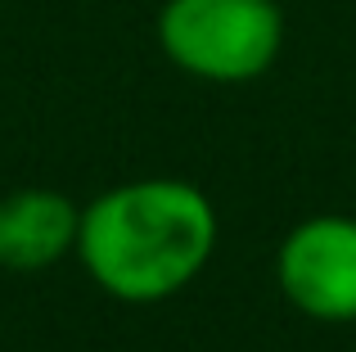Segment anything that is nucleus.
Listing matches in <instances>:
<instances>
[{
    "instance_id": "obj_4",
    "label": "nucleus",
    "mask_w": 356,
    "mask_h": 352,
    "mask_svg": "<svg viewBox=\"0 0 356 352\" xmlns=\"http://www.w3.org/2000/svg\"><path fill=\"white\" fill-rule=\"evenodd\" d=\"M81 208L63 190L23 185L0 199V271L36 275L77 253Z\"/></svg>"
},
{
    "instance_id": "obj_3",
    "label": "nucleus",
    "mask_w": 356,
    "mask_h": 352,
    "mask_svg": "<svg viewBox=\"0 0 356 352\" xmlns=\"http://www.w3.org/2000/svg\"><path fill=\"white\" fill-rule=\"evenodd\" d=\"M275 285L302 317L325 326L356 321V217L321 212L280 239Z\"/></svg>"
},
{
    "instance_id": "obj_1",
    "label": "nucleus",
    "mask_w": 356,
    "mask_h": 352,
    "mask_svg": "<svg viewBox=\"0 0 356 352\" xmlns=\"http://www.w3.org/2000/svg\"><path fill=\"white\" fill-rule=\"evenodd\" d=\"M212 199L181 176H140L81 208L77 262L108 298L163 303L194 285L217 253Z\"/></svg>"
},
{
    "instance_id": "obj_2",
    "label": "nucleus",
    "mask_w": 356,
    "mask_h": 352,
    "mask_svg": "<svg viewBox=\"0 0 356 352\" xmlns=\"http://www.w3.org/2000/svg\"><path fill=\"white\" fill-rule=\"evenodd\" d=\"M158 50L172 68L212 86H243L275 68L284 50L280 0H163Z\"/></svg>"
}]
</instances>
